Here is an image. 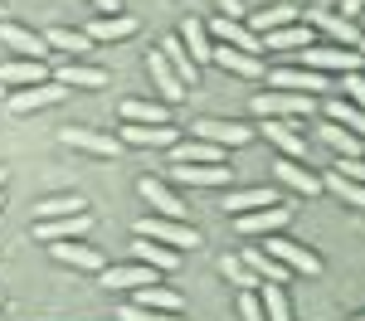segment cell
<instances>
[{"instance_id":"1","label":"cell","mask_w":365,"mask_h":321,"mask_svg":"<svg viewBox=\"0 0 365 321\" xmlns=\"http://www.w3.org/2000/svg\"><path fill=\"white\" fill-rule=\"evenodd\" d=\"M322 107V98H307V93H282V88H268L253 98V112L258 117H278V122H292L302 127V117H312Z\"/></svg>"},{"instance_id":"2","label":"cell","mask_w":365,"mask_h":321,"mask_svg":"<svg viewBox=\"0 0 365 321\" xmlns=\"http://www.w3.org/2000/svg\"><path fill=\"white\" fill-rule=\"evenodd\" d=\"M137 238H156V243H166V248H175V253H185V248H200V243H205L195 224H185V219H166V214H146V219H137Z\"/></svg>"},{"instance_id":"3","label":"cell","mask_w":365,"mask_h":321,"mask_svg":"<svg viewBox=\"0 0 365 321\" xmlns=\"http://www.w3.org/2000/svg\"><path fill=\"white\" fill-rule=\"evenodd\" d=\"M68 98V88L63 83H34V88H15L10 98H5V112L10 117H29V112H44V107H54V102H63Z\"/></svg>"},{"instance_id":"4","label":"cell","mask_w":365,"mask_h":321,"mask_svg":"<svg viewBox=\"0 0 365 321\" xmlns=\"http://www.w3.org/2000/svg\"><path fill=\"white\" fill-rule=\"evenodd\" d=\"M268 253H273L287 273H297V278H322V273H327V263L317 258L312 248H302L297 238H282V233H273V238H268Z\"/></svg>"},{"instance_id":"5","label":"cell","mask_w":365,"mask_h":321,"mask_svg":"<svg viewBox=\"0 0 365 321\" xmlns=\"http://www.w3.org/2000/svg\"><path fill=\"white\" fill-rule=\"evenodd\" d=\"M365 58L356 49H341V44H307L302 49V68H317V73H361Z\"/></svg>"},{"instance_id":"6","label":"cell","mask_w":365,"mask_h":321,"mask_svg":"<svg viewBox=\"0 0 365 321\" xmlns=\"http://www.w3.org/2000/svg\"><path fill=\"white\" fill-rule=\"evenodd\" d=\"M258 137H263V142L273 146V151H282L287 161H307V156H312V142L302 137V132H297V127H292V122L263 117V122H258Z\"/></svg>"},{"instance_id":"7","label":"cell","mask_w":365,"mask_h":321,"mask_svg":"<svg viewBox=\"0 0 365 321\" xmlns=\"http://www.w3.org/2000/svg\"><path fill=\"white\" fill-rule=\"evenodd\" d=\"M161 278H166V273H156V268H146V263H113V268L98 273V283L108 292H137V288L161 283Z\"/></svg>"},{"instance_id":"8","label":"cell","mask_w":365,"mask_h":321,"mask_svg":"<svg viewBox=\"0 0 365 321\" xmlns=\"http://www.w3.org/2000/svg\"><path fill=\"white\" fill-rule=\"evenodd\" d=\"M263 78L273 88H282V93H307V98H322V93L331 88V78L317 73V68H268Z\"/></svg>"},{"instance_id":"9","label":"cell","mask_w":365,"mask_h":321,"mask_svg":"<svg viewBox=\"0 0 365 321\" xmlns=\"http://www.w3.org/2000/svg\"><path fill=\"white\" fill-rule=\"evenodd\" d=\"M292 224V204H268V209H253V214H239L234 229L244 238H258V233H282Z\"/></svg>"},{"instance_id":"10","label":"cell","mask_w":365,"mask_h":321,"mask_svg":"<svg viewBox=\"0 0 365 321\" xmlns=\"http://www.w3.org/2000/svg\"><path fill=\"white\" fill-rule=\"evenodd\" d=\"M93 233V214L78 209V214H58V219H34V238H49V243H63V238H88Z\"/></svg>"},{"instance_id":"11","label":"cell","mask_w":365,"mask_h":321,"mask_svg":"<svg viewBox=\"0 0 365 321\" xmlns=\"http://www.w3.org/2000/svg\"><path fill=\"white\" fill-rule=\"evenodd\" d=\"M307 25L322 29V34H327L331 44H341V49H356V44H361V25H356V20H346V15H331V10H317V5H312V10H307Z\"/></svg>"},{"instance_id":"12","label":"cell","mask_w":365,"mask_h":321,"mask_svg":"<svg viewBox=\"0 0 365 321\" xmlns=\"http://www.w3.org/2000/svg\"><path fill=\"white\" fill-rule=\"evenodd\" d=\"M195 137L229 151V146H249L253 142V127H244V122H225V117H205V122H195Z\"/></svg>"},{"instance_id":"13","label":"cell","mask_w":365,"mask_h":321,"mask_svg":"<svg viewBox=\"0 0 365 321\" xmlns=\"http://www.w3.org/2000/svg\"><path fill=\"white\" fill-rule=\"evenodd\" d=\"M225 214L229 219H239V214H253V209H268V204H282V195L273 185H249V190H229L225 200Z\"/></svg>"},{"instance_id":"14","label":"cell","mask_w":365,"mask_h":321,"mask_svg":"<svg viewBox=\"0 0 365 321\" xmlns=\"http://www.w3.org/2000/svg\"><path fill=\"white\" fill-rule=\"evenodd\" d=\"M137 195L151 204L156 214H166V219H185V200H175V190H170L166 180H156V175H141V180H137Z\"/></svg>"},{"instance_id":"15","label":"cell","mask_w":365,"mask_h":321,"mask_svg":"<svg viewBox=\"0 0 365 321\" xmlns=\"http://www.w3.org/2000/svg\"><path fill=\"white\" fill-rule=\"evenodd\" d=\"M146 68H151V78H156V93H161V102H166V107L185 102V93H190V88L180 83V73H175V68L166 63V54H161V49H151V54H146Z\"/></svg>"},{"instance_id":"16","label":"cell","mask_w":365,"mask_h":321,"mask_svg":"<svg viewBox=\"0 0 365 321\" xmlns=\"http://www.w3.org/2000/svg\"><path fill=\"white\" fill-rule=\"evenodd\" d=\"M210 39H215V44H229V49H244V54H258V58H263V44H258V34H253L244 20H229V15H220V20L210 25Z\"/></svg>"},{"instance_id":"17","label":"cell","mask_w":365,"mask_h":321,"mask_svg":"<svg viewBox=\"0 0 365 321\" xmlns=\"http://www.w3.org/2000/svg\"><path fill=\"white\" fill-rule=\"evenodd\" d=\"M210 63H220L225 73H234V78H263V73H268L258 54H244V49H229V44H215V54H210Z\"/></svg>"},{"instance_id":"18","label":"cell","mask_w":365,"mask_h":321,"mask_svg":"<svg viewBox=\"0 0 365 321\" xmlns=\"http://www.w3.org/2000/svg\"><path fill=\"white\" fill-rule=\"evenodd\" d=\"M122 142L127 146H156V151H170V146L180 142V132L175 127H146V122H122Z\"/></svg>"},{"instance_id":"19","label":"cell","mask_w":365,"mask_h":321,"mask_svg":"<svg viewBox=\"0 0 365 321\" xmlns=\"http://www.w3.org/2000/svg\"><path fill=\"white\" fill-rule=\"evenodd\" d=\"M0 44H10L20 58H44V54H49L44 34H34V29L15 25V20H0Z\"/></svg>"},{"instance_id":"20","label":"cell","mask_w":365,"mask_h":321,"mask_svg":"<svg viewBox=\"0 0 365 321\" xmlns=\"http://www.w3.org/2000/svg\"><path fill=\"white\" fill-rule=\"evenodd\" d=\"M0 83L5 88L49 83V68H44V58H10V63H0Z\"/></svg>"},{"instance_id":"21","label":"cell","mask_w":365,"mask_h":321,"mask_svg":"<svg viewBox=\"0 0 365 321\" xmlns=\"http://www.w3.org/2000/svg\"><path fill=\"white\" fill-rule=\"evenodd\" d=\"M58 142H63V146H78V151H88V156H122V142H117V137L83 132V127H63V132H58Z\"/></svg>"},{"instance_id":"22","label":"cell","mask_w":365,"mask_h":321,"mask_svg":"<svg viewBox=\"0 0 365 321\" xmlns=\"http://www.w3.org/2000/svg\"><path fill=\"white\" fill-rule=\"evenodd\" d=\"M170 156V166H190V161H200V166H225V146H215V142H175L166 151Z\"/></svg>"},{"instance_id":"23","label":"cell","mask_w":365,"mask_h":321,"mask_svg":"<svg viewBox=\"0 0 365 321\" xmlns=\"http://www.w3.org/2000/svg\"><path fill=\"white\" fill-rule=\"evenodd\" d=\"M54 258L63 263V268H78V273H103L108 263H103V253L98 248H88L83 238L73 243V238H63V243H54Z\"/></svg>"},{"instance_id":"24","label":"cell","mask_w":365,"mask_h":321,"mask_svg":"<svg viewBox=\"0 0 365 321\" xmlns=\"http://www.w3.org/2000/svg\"><path fill=\"white\" fill-rule=\"evenodd\" d=\"M258 44H263V54H273V49H297V54H302L307 44H317V39H312V25H302V20H297V25H282V29L258 34Z\"/></svg>"},{"instance_id":"25","label":"cell","mask_w":365,"mask_h":321,"mask_svg":"<svg viewBox=\"0 0 365 321\" xmlns=\"http://www.w3.org/2000/svg\"><path fill=\"white\" fill-rule=\"evenodd\" d=\"M180 44H185V54L195 58V63H210V54H215V39H210V25H205L200 15H190V20H180Z\"/></svg>"},{"instance_id":"26","label":"cell","mask_w":365,"mask_h":321,"mask_svg":"<svg viewBox=\"0 0 365 321\" xmlns=\"http://www.w3.org/2000/svg\"><path fill=\"white\" fill-rule=\"evenodd\" d=\"M170 175L180 180V185H190V190H210V185H229V166H170Z\"/></svg>"},{"instance_id":"27","label":"cell","mask_w":365,"mask_h":321,"mask_svg":"<svg viewBox=\"0 0 365 321\" xmlns=\"http://www.w3.org/2000/svg\"><path fill=\"white\" fill-rule=\"evenodd\" d=\"M273 171H278V180L287 185V190H297V195H322V175L307 171L302 161H287V156H282Z\"/></svg>"},{"instance_id":"28","label":"cell","mask_w":365,"mask_h":321,"mask_svg":"<svg viewBox=\"0 0 365 321\" xmlns=\"http://www.w3.org/2000/svg\"><path fill=\"white\" fill-rule=\"evenodd\" d=\"M132 34H137V20L132 15H103V20L88 25V39L93 44H117V39H132Z\"/></svg>"},{"instance_id":"29","label":"cell","mask_w":365,"mask_h":321,"mask_svg":"<svg viewBox=\"0 0 365 321\" xmlns=\"http://www.w3.org/2000/svg\"><path fill=\"white\" fill-rule=\"evenodd\" d=\"M317 137L331 146L336 156H365V137H356V132H346V127H336V122H317Z\"/></svg>"},{"instance_id":"30","label":"cell","mask_w":365,"mask_h":321,"mask_svg":"<svg viewBox=\"0 0 365 321\" xmlns=\"http://www.w3.org/2000/svg\"><path fill=\"white\" fill-rule=\"evenodd\" d=\"M132 253H137V263L156 268V273H175V268H180V253L166 248V243H156V238H137V243H132Z\"/></svg>"},{"instance_id":"31","label":"cell","mask_w":365,"mask_h":321,"mask_svg":"<svg viewBox=\"0 0 365 321\" xmlns=\"http://www.w3.org/2000/svg\"><path fill=\"white\" fill-rule=\"evenodd\" d=\"M239 258L249 263V273L258 278V283H287V278H292V273H287V268H282V263L273 258L268 248H244Z\"/></svg>"},{"instance_id":"32","label":"cell","mask_w":365,"mask_h":321,"mask_svg":"<svg viewBox=\"0 0 365 321\" xmlns=\"http://www.w3.org/2000/svg\"><path fill=\"white\" fill-rule=\"evenodd\" d=\"M161 54H166V63L175 68V73H180V83H185V88H195V83H200V63H195L190 54H185L180 34H170L166 44H161Z\"/></svg>"},{"instance_id":"33","label":"cell","mask_w":365,"mask_h":321,"mask_svg":"<svg viewBox=\"0 0 365 321\" xmlns=\"http://www.w3.org/2000/svg\"><path fill=\"white\" fill-rule=\"evenodd\" d=\"M54 83H63V88H108V73L103 68H93V63H63L54 73Z\"/></svg>"},{"instance_id":"34","label":"cell","mask_w":365,"mask_h":321,"mask_svg":"<svg viewBox=\"0 0 365 321\" xmlns=\"http://www.w3.org/2000/svg\"><path fill=\"white\" fill-rule=\"evenodd\" d=\"M117 112H122V122H146V127H166L170 122L166 102H146V98H127Z\"/></svg>"},{"instance_id":"35","label":"cell","mask_w":365,"mask_h":321,"mask_svg":"<svg viewBox=\"0 0 365 321\" xmlns=\"http://www.w3.org/2000/svg\"><path fill=\"white\" fill-rule=\"evenodd\" d=\"M322 117H327V122H336V127H346V132H356V137H365V112L356 107V102H346V98L322 102Z\"/></svg>"},{"instance_id":"36","label":"cell","mask_w":365,"mask_h":321,"mask_svg":"<svg viewBox=\"0 0 365 321\" xmlns=\"http://www.w3.org/2000/svg\"><path fill=\"white\" fill-rule=\"evenodd\" d=\"M297 20H302V10H297V5H263V10L249 20V29H253V34H268V29L297 25Z\"/></svg>"},{"instance_id":"37","label":"cell","mask_w":365,"mask_h":321,"mask_svg":"<svg viewBox=\"0 0 365 321\" xmlns=\"http://www.w3.org/2000/svg\"><path fill=\"white\" fill-rule=\"evenodd\" d=\"M137 307H151V312H185V297L175 288L151 283V288H137Z\"/></svg>"},{"instance_id":"38","label":"cell","mask_w":365,"mask_h":321,"mask_svg":"<svg viewBox=\"0 0 365 321\" xmlns=\"http://www.w3.org/2000/svg\"><path fill=\"white\" fill-rule=\"evenodd\" d=\"M44 44H49V49H63V54H88V49H93L88 29H68V25L44 29Z\"/></svg>"},{"instance_id":"39","label":"cell","mask_w":365,"mask_h":321,"mask_svg":"<svg viewBox=\"0 0 365 321\" xmlns=\"http://www.w3.org/2000/svg\"><path fill=\"white\" fill-rule=\"evenodd\" d=\"M322 190H331V195H336V200H346L351 209H365V185H361V180H346L341 171L322 175Z\"/></svg>"},{"instance_id":"40","label":"cell","mask_w":365,"mask_h":321,"mask_svg":"<svg viewBox=\"0 0 365 321\" xmlns=\"http://www.w3.org/2000/svg\"><path fill=\"white\" fill-rule=\"evenodd\" d=\"M258 302H263V317L268 321H292V302H287L282 283H263L258 288Z\"/></svg>"},{"instance_id":"41","label":"cell","mask_w":365,"mask_h":321,"mask_svg":"<svg viewBox=\"0 0 365 321\" xmlns=\"http://www.w3.org/2000/svg\"><path fill=\"white\" fill-rule=\"evenodd\" d=\"M220 273H225V278H229V283H234L239 292H258V288H263V283H258V278L249 273V263L234 258V253H225V258H220Z\"/></svg>"},{"instance_id":"42","label":"cell","mask_w":365,"mask_h":321,"mask_svg":"<svg viewBox=\"0 0 365 321\" xmlns=\"http://www.w3.org/2000/svg\"><path fill=\"white\" fill-rule=\"evenodd\" d=\"M78 209H88L78 195H54V200H39V214L34 219H58V214H78Z\"/></svg>"},{"instance_id":"43","label":"cell","mask_w":365,"mask_h":321,"mask_svg":"<svg viewBox=\"0 0 365 321\" xmlns=\"http://www.w3.org/2000/svg\"><path fill=\"white\" fill-rule=\"evenodd\" d=\"M117 321H185V317H180V312H151V307H137V302H132V307L117 312Z\"/></svg>"},{"instance_id":"44","label":"cell","mask_w":365,"mask_h":321,"mask_svg":"<svg viewBox=\"0 0 365 321\" xmlns=\"http://www.w3.org/2000/svg\"><path fill=\"white\" fill-rule=\"evenodd\" d=\"M341 98L365 112V73H341Z\"/></svg>"},{"instance_id":"45","label":"cell","mask_w":365,"mask_h":321,"mask_svg":"<svg viewBox=\"0 0 365 321\" xmlns=\"http://www.w3.org/2000/svg\"><path fill=\"white\" fill-rule=\"evenodd\" d=\"M239 321H268V317H263L258 292H239Z\"/></svg>"},{"instance_id":"46","label":"cell","mask_w":365,"mask_h":321,"mask_svg":"<svg viewBox=\"0 0 365 321\" xmlns=\"http://www.w3.org/2000/svg\"><path fill=\"white\" fill-rule=\"evenodd\" d=\"M336 171L346 175V180H361L365 185V156H336Z\"/></svg>"},{"instance_id":"47","label":"cell","mask_w":365,"mask_h":321,"mask_svg":"<svg viewBox=\"0 0 365 321\" xmlns=\"http://www.w3.org/2000/svg\"><path fill=\"white\" fill-rule=\"evenodd\" d=\"M361 10H365V0H341L336 15H346V20H361Z\"/></svg>"},{"instance_id":"48","label":"cell","mask_w":365,"mask_h":321,"mask_svg":"<svg viewBox=\"0 0 365 321\" xmlns=\"http://www.w3.org/2000/svg\"><path fill=\"white\" fill-rule=\"evenodd\" d=\"M220 10H225L229 20H244V0H220Z\"/></svg>"},{"instance_id":"49","label":"cell","mask_w":365,"mask_h":321,"mask_svg":"<svg viewBox=\"0 0 365 321\" xmlns=\"http://www.w3.org/2000/svg\"><path fill=\"white\" fill-rule=\"evenodd\" d=\"M93 5H98L103 15H122V0H93Z\"/></svg>"},{"instance_id":"50","label":"cell","mask_w":365,"mask_h":321,"mask_svg":"<svg viewBox=\"0 0 365 321\" xmlns=\"http://www.w3.org/2000/svg\"><path fill=\"white\" fill-rule=\"evenodd\" d=\"M0 20H10V5H5V0H0Z\"/></svg>"},{"instance_id":"51","label":"cell","mask_w":365,"mask_h":321,"mask_svg":"<svg viewBox=\"0 0 365 321\" xmlns=\"http://www.w3.org/2000/svg\"><path fill=\"white\" fill-rule=\"evenodd\" d=\"M356 54H361V58H365V34H361V44H356Z\"/></svg>"},{"instance_id":"52","label":"cell","mask_w":365,"mask_h":321,"mask_svg":"<svg viewBox=\"0 0 365 321\" xmlns=\"http://www.w3.org/2000/svg\"><path fill=\"white\" fill-rule=\"evenodd\" d=\"M5 98H10V88H5V83H0V102H5Z\"/></svg>"},{"instance_id":"53","label":"cell","mask_w":365,"mask_h":321,"mask_svg":"<svg viewBox=\"0 0 365 321\" xmlns=\"http://www.w3.org/2000/svg\"><path fill=\"white\" fill-rule=\"evenodd\" d=\"M5 175H10V171H5V166H0V190H5Z\"/></svg>"},{"instance_id":"54","label":"cell","mask_w":365,"mask_h":321,"mask_svg":"<svg viewBox=\"0 0 365 321\" xmlns=\"http://www.w3.org/2000/svg\"><path fill=\"white\" fill-rule=\"evenodd\" d=\"M346 321H365V312H356V317H346Z\"/></svg>"},{"instance_id":"55","label":"cell","mask_w":365,"mask_h":321,"mask_svg":"<svg viewBox=\"0 0 365 321\" xmlns=\"http://www.w3.org/2000/svg\"><path fill=\"white\" fill-rule=\"evenodd\" d=\"M0 209H5V195H0Z\"/></svg>"}]
</instances>
